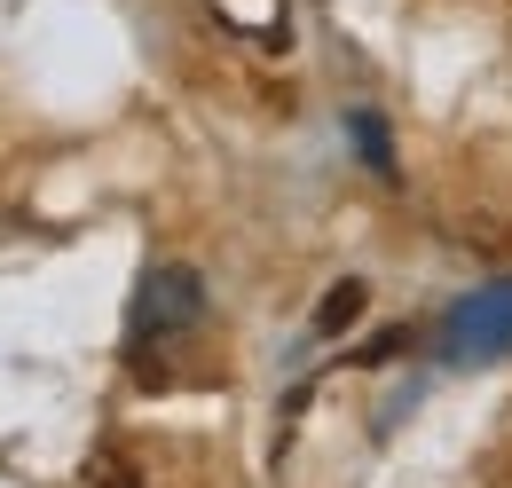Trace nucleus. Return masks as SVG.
I'll return each instance as SVG.
<instances>
[{
  "label": "nucleus",
  "mask_w": 512,
  "mask_h": 488,
  "mask_svg": "<svg viewBox=\"0 0 512 488\" xmlns=\"http://www.w3.org/2000/svg\"><path fill=\"white\" fill-rule=\"evenodd\" d=\"M347 142H355V158H363L379 182H394V126H386V111L355 103V111H347Z\"/></svg>",
  "instance_id": "7ed1b4c3"
},
{
  "label": "nucleus",
  "mask_w": 512,
  "mask_h": 488,
  "mask_svg": "<svg viewBox=\"0 0 512 488\" xmlns=\"http://www.w3.org/2000/svg\"><path fill=\"white\" fill-rule=\"evenodd\" d=\"M197 323H205V276L182 268V260L142 268V284H134V300H127V363L150 370V355L182 347Z\"/></svg>",
  "instance_id": "f257e3e1"
},
{
  "label": "nucleus",
  "mask_w": 512,
  "mask_h": 488,
  "mask_svg": "<svg viewBox=\"0 0 512 488\" xmlns=\"http://www.w3.org/2000/svg\"><path fill=\"white\" fill-rule=\"evenodd\" d=\"M363 300H371V292H363L355 276H347V284H331V292H323V307H316V323H308V331H316V339H339V331H347V323L363 315Z\"/></svg>",
  "instance_id": "20e7f679"
},
{
  "label": "nucleus",
  "mask_w": 512,
  "mask_h": 488,
  "mask_svg": "<svg viewBox=\"0 0 512 488\" xmlns=\"http://www.w3.org/2000/svg\"><path fill=\"white\" fill-rule=\"evenodd\" d=\"M434 355L449 370H489L512 355V276L473 284L465 300H449V315L434 323Z\"/></svg>",
  "instance_id": "f03ea898"
}]
</instances>
